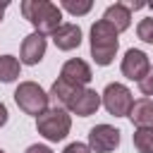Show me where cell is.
<instances>
[{
  "instance_id": "obj_11",
  "label": "cell",
  "mask_w": 153,
  "mask_h": 153,
  "mask_svg": "<svg viewBox=\"0 0 153 153\" xmlns=\"http://www.w3.org/2000/svg\"><path fill=\"white\" fill-rule=\"evenodd\" d=\"M81 88H76V86H72V84H67L65 79H55L53 81V86H50V93H48V98L53 100V108H62V110H69V105H72V100H74V96L79 93Z\"/></svg>"
},
{
  "instance_id": "obj_3",
  "label": "cell",
  "mask_w": 153,
  "mask_h": 153,
  "mask_svg": "<svg viewBox=\"0 0 153 153\" xmlns=\"http://www.w3.org/2000/svg\"><path fill=\"white\" fill-rule=\"evenodd\" d=\"M36 129L45 141L57 143V141L67 139V134L72 129V115L62 108H48L43 115L36 117Z\"/></svg>"
},
{
  "instance_id": "obj_20",
  "label": "cell",
  "mask_w": 153,
  "mask_h": 153,
  "mask_svg": "<svg viewBox=\"0 0 153 153\" xmlns=\"http://www.w3.org/2000/svg\"><path fill=\"white\" fill-rule=\"evenodd\" d=\"M62 153H93V151H91V146H88V143L72 141V143H67V146H65V151H62Z\"/></svg>"
},
{
  "instance_id": "obj_21",
  "label": "cell",
  "mask_w": 153,
  "mask_h": 153,
  "mask_svg": "<svg viewBox=\"0 0 153 153\" xmlns=\"http://www.w3.org/2000/svg\"><path fill=\"white\" fill-rule=\"evenodd\" d=\"M24 153H53V148H50V146H45V143H31Z\"/></svg>"
},
{
  "instance_id": "obj_2",
  "label": "cell",
  "mask_w": 153,
  "mask_h": 153,
  "mask_svg": "<svg viewBox=\"0 0 153 153\" xmlns=\"http://www.w3.org/2000/svg\"><path fill=\"white\" fill-rule=\"evenodd\" d=\"M117 36H120L117 29L105 19H98L91 26V57H93L96 65H100V67L112 65V60L117 55V48H120Z\"/></svg>"
},
{
  "instance_id": "obj_24",
  "label": "cell",
  "mask_w": 153,
  "mask_h": 153,
  "mask_svg": "<svg viewBox=\"0 0 153 153\" xmlns=\"http://www.w3.org/2000/svg\"><path fill=\"white\" fill-rule=\"evenodd\" d=\"M0 153H5V151H2V148H0Z\"/></svg>"
},
{
  "instance_id": "obj_10",
  "label": "cell",
  "mask_w": 153,
  "mask_h": 153,
  "mask_svg": "<svg viewBox=\"0 0 153 153\" xmlns=\"http://www.w3.org/2000/svg\"><path fill=\"white\" fill-rule=\"evenodd\" d=\"M45 48H48L45 36L36 33V31L29 33L22 41V57H19V62H24V65H38L43 60V55H45Z\"/></svg>"
},
{
  "instance_id": "obj_13",
  "label": "cell",
  "mask_w": 153,
  "mask_h": 153,
  "mask_svg": "<svg viewBox=\"0 0 153 153\" xmlns=\"http://www.w3.org/2000/svg\"><path fill=\"white\" fill-rule=\"evenodd\" d=\"M103 19L110 22V24L117 29V33H122V31H127V29L131 26V10H129L124 2H115V5H108V7H105Z\"/></svg>"
},
{
  "instance_id": "obj_4",
  "label": "cell",
  "mask_w": 153,
  "mask_h": 153,
  "mask_svg": "<svg viewBox=\"0 0 153 153\" xmlns=\"http://www.w3.org/2000/svg\"><path fill=\"white\" fill-rule=\"evenodd\" d=\"M14 103L19 105L22 112L38 117V115H43V112L48 110L50 98H48V93H45L36 81H22V84L17 86V91H14Z\"/></svg>"
},
{
  "instance_id": "obj_12",
  "label": "cell",
  "mask_w": 153,
  "mask_h": 153,
  "mask_svg": "<svg viewBox=\"0 0 153 153\" xmlns=\"http://www.w3.org/2000/svg\"><path fill=\"white\" fill-rule=\"evenodd\" d=\"M53 43L57 45V50H74L81 45V29L76 24H62L55 33H53Z\"/></svg>"
},
{
  "instance_id": "obj_19",
  "label": "cell",
  "mask_w": 153,
  "mask_h": 153,
  "mask_svg": "<svg viewBox=\"0 0 153 153\" xmlns=\"http://www.w3.org/2000/svg\"><path fill=\"white\" fill-rule=\"evenodd\" d=\"M139 91L143 93V98H151V96H153V69L139 81Z\"/></svg>"
},
{
  "instance_id": "obj_18",
  "label": "cell",
  "mask_w": 153,
  "mask_h": 153,
  "mask_svg": "<svg viewBox=\"0 0 153 153\" xmlns=\"http://www.w3.org/2000/svg\"><path fill=\"white\" fill-rule=\"evenodd\" d=\"M136 36H139L143 43L153 45V17H146V19L139 22V26H136Z\"/></svg>"
},
{
  "instance_id": "obj_9",
  "label": "cell",
  "mask_w": 153,
  "mask_h": 153,
  "mask_svg": "<svg viewBox=\"0 0 153 153\" xmlns=\"http://www.w3.org/2000/svg\"><path fill=\"white\" fill-rule=\"evenodd\" d=\"M103 105V98H100V93L96 91V88H81L76 96H74V100H72V105H69V112L72 115H76V117H91V115H96L98 112V108Z\"/></svg>"
},
{
  "instance_id": "obj_5",
  "label": "cell",
  "mask_w": 153,
  "mask_h": 153,
  "mask_svg": "<svg viewBox=\"0 0 153 153\" xmlns=\"http://www.w3.org/2000/svg\"><path fill=\"white\" fill-rule=\"evenodd\" d=\"M100 98H103V108L110 115H115V117H129L131 105H134V98H131V91L124 84H120V81L108 84L103 88Z\"/></svg>"
},
{
  "instance_id": "obj_6",
  "label": "cell",
  "mask_w": 153,
  "mask_h": 153,
  "mask_svg": "<svg viewBox=\"0 0 153 153\" xmlns=\"http://www.w3.org/2000/svg\"><path fill=\"white\" fill-rule=\"evenodd\" d=\"M88 146L93 153H112L120 146V129L112 124H96L88 131Z\"/></svg>"
},
{
  "instance_id": "obj_16",
  "label": "cell",
  "mask_w": 153,
  "mask_h": 153,
  "mask_svg": "<svg viewBox=\"0 0 153 153\" xmlns=\"http://www.w3.org/2000/svg\"><path fill=\"white\" fill-rule=\"evenodd\" d=\"M134 148L139 153H153V127H139L134 129Z\"/></svg>"
},
{
  "instance_id": "obj_22",
  "label": "cell",
  "mask_w": 153,
  "mask_h": 153,
  "mask_svg": "<svg viewBox=\"0 0 153 153\" xmlns=\"http://www.w3.org/2000/svg\"><path fill=\"white\" fill-rule=\"evenodd\" d=\"M7 120H10V112H7V105L0 100V129L7 124Z\"/></svg>"
},
{
  "instance_id": "obj_17",
  "label": "cell",
  "mask_w": 153,
  "mask_h": 153,
  "mask_svg": "<svg viewBox=\"0 0 153 153\" xmlns=\"http://www.w3.org/2000/svg\"><path fill=\"white\" fill-rule=\"evenodd\" d=\"M91 7H93V2L91 0H62L60 2V10H67L69 14H74V17H84V14H88L91 12Z\"/></svg>"
},
{
  "instance_id": "obj_14",
  "label": "cell",
  "mask_w": 153,
  "mask_h": 153,
  "mask_svg": "<svg viewBox=\"0 0 153 153\" xmlns=\"http://www.w3.org/2000/svg\"><path fill=\"white\" fill-rule=\"evenodd\" d=\"M129 120H131V124L136 129L139 127H153V98H139V100H134Z\"/></svg>"
},
{
  "instance_id": "obj_15",
  "label": "cell",
  "mask_w": 153,
  "mask_h": 153,
  "mask_svg": "<svg viewBox=\"0 0 153 153\" xmlns=\"http://www.w3.org/2000/svg\"><path fill=\"white\" fill-rule=\"evenodd\" d=\"M19 74H22V62L14 55H0V81L12 84L14 79H19Z\"/></svg>"
},
{
  "instance_id": "obj_8",
  "label": "cell",
  "mask_w": 153,
  "mask_h": 153,
  "mask_svg": "<svg viewBox=\"0 0 153 153\" xmlns=\"http://www.w3.org/2000/svg\"><path fill=\"white\" fill-rule=\"evenodd\" d=\"M60 79H65L67 84H72V86H76V88H86V84L93 79V72H91V67H88L86 60L72 57V60H67V62L62 65Z\"/></svg>"
},
{
  "instance_id": "obj_1",
  "label": "cell",
  "mask_w": 153,
  "mask_h": 153,
  "mask_svg": "<svg viewBox=\"0 0 153 153\" xmlns=\"http://www.w3.org/2000/svg\"><path fill=\"white\" fill-rule=\"evenodd\" d=\"M22 14L41 36H53L62 26V10L50 0H24Z\"/></svg>"
},
{
  "instance_id": "obj_23",
  "label": "cell",
  "mask_w": 153,
  "mask_h": 153,
  "mask_svg": "<svg viewBox=\"0 0 153 153\" xmlns=\"http://www.w3.org/2000/svg\"><path fill=\"white\" fill-rule=\"evenodd\" d=\"M5 10H7V2H0V22H2V17H5Z\"/></svg>"
},
{
  "instance_id": "obj_7",
  "label": "cell",
  "mask_w": 153,
  "mask_h": 153,
  "mask_svg": "<svg viewBox=\"0 0 153 153\" xmlns=\"http://www.w3.org/2000/svg\"><path fill=\"white\" fill-rule=\"evenodd\" d=\"M120 69H122V74H124L127 79H131V81L139 84V81L151 72V60H148V55H146L143 50L129 48V50L124 53V57H122Z\"/></svg>"
}]
</instances>
